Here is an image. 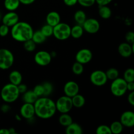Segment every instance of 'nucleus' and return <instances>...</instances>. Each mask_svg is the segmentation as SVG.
<instances>
[{"label": "nucleus", "instance_id": "f257e3e1", "mask_svg": "<svg viewBox=\"0 0 134 134\" xmlns=\"http://www.w3.org/2000/svg\"><path fill=\"white\" fill-rule=\"evenodd\" d=\"M34 105L35 115L42 119H51L57 111L55 102L48 97H39Z\"/></svg>", "mask_w": 134, "mask_h": 134}, {"label": "nucleus", "instance_id": "f03ea898", "mask_svg": "<svg viewBox=\"0 0 134 134\" xmlns=\"http://www.w3.org/2000/svg\"><path fill=\"white\" fill-rule=\"evenodd\" d=\"M34 30L30 24L26 22H18L11 27V36L13 39L18 42H25L31 39Z\"/></svg>", "mask_w": 134, "mask_h": 134}, {"label": "nucleus", "instance_id": "7ed1b4c3", "mask_svg": "<svg viewBox=\"0 0 134 134\" xmlns=\"http://www.w3.org/2000/svg\"><path fill=\"white\" fill-rule=\"evenodd\" d=\"M20 94L18 86L10 82L2 88L0 97L6 103H13L19 98Z\"/></svg>", "mask_w": 134, "mask_h": 134}, {"label": "nucleus", "instance_id": "20e7f679", "mask_svg": "<svg viewBox=\"0 0 134 134\" xmlns=\"http://www.w3.org/2000/svg\"><path fill=\"white\" fill-rule=\"evenodd\" d=\"M71 27L69 24L60 22L56 26H54L53 35L58 40H66L71 36Z\"/></svg>", "mask_w": 134, "mask_h": 134}, {"label": "nucleus", "instance_id": "39448f33", "mask_svg": "<svg viewBox=\"0 0 134 134\" xmlns=\"http://www.w3.org/2000/svg\"><path fill=\"white\" fill-rule=\"evenodd\" d=\"M111 92L116 97L122 96L126 94L127 90V82L123 78H116L113 80L110 86Z\"/></svg>", "mask_w": 134, "mask_h": 134}, {"label": "nucleus", "instance_id": "423d86ee", "mask_svg": "<svg viewBox=\"0 0 134 134\" xmlns=\"http://www.w3.org/2000/svg\"><path fill=\"white\" fill-rule=\"evenodd\" d=\"M14 57L13 52L7 48H0V69L6 70L13 66Z\"/></svg>", "mask_w": 134, "mask_h": 134}, {"label": "nucleus", "instance_id": "0eeeda50", "mask_svg": "<svg viewBox=\"0 0 134 134\" xmlns=\"http://www.w3.org/2000/svg\"><path fill=\"white\" fill-rule=\"evenodd\" d=\"M55 103L56 110L61 113H68L73 107L71 98L65 95L59 98Z\"/></svg>", "mask_w": 134, "mask_h": 134}, {"label": "nucleus", "instance_id": "6e6552de", "mask_svg": "<svg viewBox=\"0 0 134 134\" xmlns=\"http://www.w3.org/2000/svg\"><path fill=\"white\" fill-rule=\"evenodd\" d=\"M105 72L102 70L94 71L90 74V81L94 85L97 86H102L105 85L107 82Z\"/></svg>", "mask_w": 134, "mask_h": 134}, {"label": "nucleus", "instance_id": "1a4fd4ad", "mask_svg": "<svg viewBox=\"0 0 134 134\" xmlns=\"http://www.w3.org/2000/svg\"><path fill=\"white\" fill-rule=\"evenodd\" d=\"M84 31L90 34H94L98 32L100 29V24L98 20L96 18H86L82 25Z\"/></svg>", "mask_w": 134, "mask_h": 134}, {"label": "nucleus", "instance_id": "9d476101", "mask_svg": "<svg viewBox=\"0 0 134 134\" xmlns=\"http://www.w3.org/2000/svg\"><path fill=\"white\" fill-rule=\"evenodd\" d=\"M52 56L51 53L45 51H40L37 52L34 57L35 63L40 66H47L51 64L52 61Z\"/></svg>", "mask_w": 134, "mask_h": 134}, {"label": "nucleus", "instance_id": "9b49d317", "mask_svg": "<svg viewBox=\"0 0 134 134\" xmlns=\"http://www.w3.org/2000/svg\"><path fill=\"white\" fill-rule=\"evenodd\" d=\"M92 58V52L88 48H82L79 50L75 55L76 62H78L83 65L90 62Z\"/></svg>", "mask_w": 134, "mask_h": 134}, {"label": "nucleus", "instance_id": "f8f14e48", "mask_svg": "<svg viewBox=\"0 0 134 134\" xmlns=\"http://www.w3.org/2000/svg\"><path fill=\"white\" fill-rule=\"evenodd\" d=\"M20 113L22 117L26 119H31L35 116V108L33 103H24L20 107Z\"/></svg>", "mask_w": 134, "mask_h": 134}, {"label": "nucleus", "instance_id": "ddd939ff", "mask_svg": "<svg viewBox=\"0 0 134 134\" xmlns=\"http://www.w3.org/2000/svg\"><path fill=\"white\" fill-rule=\"evenodd\" d=\"M64 92L65 96L72 98L79 92V85L73 81H68L64 86Z\"/></svg>", "mask_w": 134, "mask_h": 134}, {"label": "nucleus", "instance_id": "4468645a", "mask_svg": "<svg viewBox=\"0 0 134 134\" xmlns=\"http://www.w3.org/2000/svg\"><path fill=\"white\" fill-rule=\"evenodd\" d=\"M3 24L10 27H13L14 24L19 22V16L14 11H9L1 18Z\"/></svg>", "mask_w": 134, "mask_h": 134}, {"label": "nucleus", "instance_id": "2eb2a0df", "mask_svg": "<svg viewBox=\"0 0 134 134\" xmlns=\"http://www.w3.org/2000/svg\"><path fill=\"white\" fill-rule=\"evenodd\" d=\"M120 122L123 126L132 128L134 126V113L132 111H124L120 116Z\"/></svg>", "mask_w": 134, "mask_h": 134}, {"label": "nucleus", "instance_id": "dca6fc26", "mask_svg": "<svg viewBox=\"0 0 134 134\" xmlns=\"http://www.w3.org/2000/svg\"><path fill=\"white\" fill-rule=\"evenodd\" d=\"M118 52L122 57H130L133 52V44H130L127 42L120 43L118 47Z\"/></svg>", "mask_w": 134, "mask_h": 134}, {"label": "nucleus", "instance_id": "f3484780", "mask_svg": "<svg viewBox=\"0 0 134 134\" xmlns=\"http://www.w3.org/2000/svg\"><path fill=\"white\" fill-rule=\"evenodd\" d=\"M46 22L47 24L50 26H56L58 24L61 22V17L60 14L56 11H51L47 14L46 17Z\"/></svg>", "mask_w": 134, "mask_h": 134}, {"label": "nucleus", "instance_id": "a211bd4d", "mask_svg": "<svg viewBox=\"0 0 134 134\" xmlns=\"http://www.w3.org/2000/svg\"><path fill=\"white\" fill-rule=\"evenodd\" d=\"M9 79L10 83L18 86V85L22 83V75L20 71L17 70H14L10 72L9 74Z\"/></svg>", "mask_w": 134, "mask_h": 134}, {"label": "nucleus", "instance_id": "6ab92c4d", "mask_svg": "<svg viewBox=\"0 0 134 134\" xmlns=\"http://www.w3.org/2000/svg\"><path fill=\"white\" fill-rule=\"evenodd\" d=\"M22 94H23L22 100L24 102V103H33L34 104L39 98L33 90H27Z\"/></svg>", "mask_w": 134, "mask_h": 134}, {"label": "nucleus", "instance_id": "aec40b11", "mask_svg": "<svg viewBox=\"0 0 134 134\" xmlns=\"http://www.w3.org/2000/svg\"><path fill=\"white\" fill-rule=\"evenodd\" d=\"M83 132L82 128L79 124L72 122L68 126L66 127L65 133L67 134H82Z\"/></svg>", "mask_w": 134, "mask_h": 134}, {"label": "nucleus", "instance_id": "412c9836", "mask_svg": "<svg viewBox=\"0 0 134 134\" xmlns=\"http://www.w3.org/2000/svg\"><path fill=\"white\" fill-rule=\"evenodd\" d=\"M72 103H73V107L76 108H81L83 107L85 104V98L83 96L79 94H77L75 95L71 98Z\"/></svg>", "mask_w": 134, "mask_h": 134}, {"label": "nucleus", "instance_id": "4be33fe9", "mask_svg": "<svg viewBox=\"0 0 134 134\" xmlns=\"http://www.w3.org/2000/svg\"><path fill=\"white\" fill-rule=\"evenodd\" d=\"M84 31L82 25L76 24L71 28V36L74 39H79L82 36Z\"/></svg>", "mask_w": 134, "mask_h": 134}, {"label": "nucleus", "instance_id": "5701e85b", "mask_svg": "<svg viewBox=\"0 0 134 134\" xmlns=\"http://www.w3.org/2000/svg\"><path fill=\"white\" fill-rule=\"evenodd\" d=\"M20 2L19 0H5L4 6L9 11H14L19 7Z\"/></svg>", "mask_w": 134, "mask_h": 134}, {"label": "nucleus", "instance_id": "b1692460", "mask_svg": "<svg viewBox=\"0 0 134 134\" xmlns=\"http://www.w3.org/2000/svg\"><path fill=\"white\" fill-rule=\"evenodd\" d=\"M98 13H99V15L100 16L101 18H103V19H109L112 15V11L107 5L99 6Z\"/></svg>", "mask_w": 134, "mask_h": 134}, {"label": "nucleus", "instance_id": "393cba45", "mask_svg": "<svg viewBox=\"0 0 134 134\" xmlns=\"http://www.w3.org/2000/svg\"><path fill=\"white\" fill-rule=\"evenodd\" d=\"M59 123L63 126L67 127L73 122V119L68 113H62L59 116Z\"/></svg>", "mask_w": 134, "mask_h": 134}, {"label": "nucleus", "instance_id": "a878e982", "mask_svg": "<svg viewBox=\"0 0 134 134\" xmlns=\"http://www.w3.org/2000/svg\"><path fill=\"white\" fill-rule=\"evenodd\" d=\"M86 18V13L82 10H77L74 14V20L77 24L82 25Z\"/></svg>", "mask_w": 134, "mask_h": 134}, {"label": "nucleus", "instance_id": "bb28decb", "mask_svg": "<svg viewBox=\"0 0 134 134\" xmlns=\"http://www.w3.org/2000/svg\"><path fill=\"white\" fill-rule=\"evenodd\" d=\"M31 39L36 44H41V43H43L45 41L47 37L42 34L41 30H37V31H34Z\"/></svg>", "mask_w": 134, "mask_h": 134}, {"label": "nucleus", "instance_id": "cd10ccee", "mask_svg": "<svg viewBox=\"0 0 134 134\" xmlns=\"http://www.w3.org/2000/svg\"><path fill=\"white\" fill-rule=\"evenodd\" d=\"M109 127L111 133L113 134H120V133H122L123 129H124V126H123V125L120 121L113 122Z\"/></svg>", "mask_w": 134, "mask_h": 134}, {"label": "nucleus", "instance_id": "c85d7f7f", "mask_svg": "<svg viewBox=\"0 0 134 134\" xmlns=\"http://www.w3.org/2000/svg\"><path fill=\"white\" fill-rule=\"evenodd\" d=\"M105 74L108 79L113 81V80L116 79V78L119 77V71L117 69H116V68H112L109 69L108 70L105 72Z\"/></svg>", "mask_w": 134, "mask_h": 134}, {"label": "nucleus", "instance_id": "c756f323", "mask_svg": "<svg viewBox=\"0 0 134 134\" xmlns=\"http://www.w3.org/2000/svg\"><path fill=\"white\" fill-rule=\"evenodd\" d=\"M24 48L27 52H34L36 48V43L31 39H29L24 42Z\"/></svg>", "mask_w": 134, "mask_h": 134}, {"label": "nucleus", "instance_id": "7c9ffc66", "mask_svg": "<svg viewBox=\"0 0 134 134\" xmlns=\"http://www.w3.org/2000/svg\"><path fill=\"white\" fill-rule=\"evenodd\" d=\"M124 79L127 82L134 81V69L133 68H128L124 71Z\"/></svg>", "mask_w": 134, "mask_h": 134}, {"label": "nucleus", "instance_id": "2f4dec72", "mask_svg": "<svg viewBox=\"0 0 134 134\" xmlns=\"http://www.w3.org/2000/svg\"><path fill=\"white\" fill-rule=\"evenodd\" d=\"M72 71L77 75H81L84 71L83 64H81L78 62H75L72 66Z\"/></svg>", "mask_w": 134, "mask_h": 134}, {"label": "nucleus", "instance_id": "473e14b6", "mask_svg": "<svg viewBox=\"0 0 134 134\" xmlns=\"http://www.w3.org/2000/svg\"><path fill=\"white\" fill-rule=\"evenodd\" d=\"M53 27H54L47 24H44L40 30L42 34L47 38L53 35Z\"/></svg>", "mask_w": 134, "mask_h": 134}, {"label": "nucleus", "instance_id": "72a5a7b5", "mask_svg": "<svg viewBox=\"0 0 134 134\" xmlns=\"http://www.w3.org/2000/svg\"><path fill=\"white\" fill-rule=\"evenodd\" d=\"M42 85H43V89H44V94H43V96L48 97V96H50L52 94V91H53V86L49 82H44Z\"/></svg>", "mask_w": 134, "mask_h": 134}, {"label": "nucleus", "instance_id": "f704fd0d", "mask_svg": "<svg viewBox=\"0 0 134 134\" xmlns=\"http://www.w3.org/2000/svg\"><path fill=\"white\" fill-rule=\"evenodd\" d=\"M96 133L97 134H111L110 127L107 125H100L96 128Z\"/></svg>", "mask_w": 134, "mask_h": 134}, {"label": "nucleus", "instance_id": "c9c22d12", "mask_svg": "<svg viewBox=\"0 0 134 134\" xmlns=\"http://www.w3.org/2000/svg\"><path fill=\"white\" fill-rule=\"evenodd\" d=\"M33 91L34 92L35 94L38 97H42L43 96V94H44V89H43V85H37L34 87Z\"/></svg>", "mask_w": 134, "mask_h": 134}, {"label": "nucleus", "instance_id": "e433bc0d", "mask_svg": "<svg viewBox=\"0 0 134 134\" xmlns=\"http://www.w3.org/2000/svg\"><path fill=\"white\" fill-rule=\"evenodd\" d=\"M95 3L96 0H78V3L85 7H92L95 4Z\"/></svg>", "mask_w": 134, "mask_h": 134}, {"label": "nucleus", "instance_id": "4c0bfd02", "mask_svg": "<svg viewBox=\"0 0 134 134\" xmlns=\"http://www.w3.org/2000/svg\"><path fill=\"white\" fill-rule=\"evenodd\" d=\"M9 33V27L3 24L0 26V36L1 37H6Z\"/></svg>", "mask_w": 134, "mask_h": 134}, {"label": "nucleus", "instance_id": "58836bf2", "mask_svg": "<svg viewBox=\"0 0 134 134\" xmlns=\"http://www.w3.org/2000/svg\"><path fill=\"white\" fill-rule=\"evenodd\" d=\"M125 39L127 43L130 44H133L134 43V33L133 31H128L126 33L125 35Z\"/></svg>", "mask_w": 134, "mask_h": 134}, {"label": "nucleus", "instance_id": "ea45409f", "mask_svg": "<svg viewBox=\"0 0 134 134\" xmlns=\"http://www.w3.org/2000/svg\"><path fill=\"white\" fill-rule=\"evenodd\" d=\"M64 4L68 7H73L78 3V0H63Z\"/></svg>", "mask_w": 134, "mask_h": 134}, {"label": "nucleus", "instance_id": "a19ab883", "mask_svg": "<svg viewBox=\"0 0 134 134\" xmlns=\"http://www.w3.org/2000/svg\"><path fill=\"white\" fill-rule=\"evenodd\" d=\"M18 91H19L20 94H24L25 92H26L27 90V86L24 84H22L20 83V85H18Z\"/></svg>", "mask_w": 134, "mask_h": 134}, {"label": "nucleus", "instance_id": "79ce46f5", "mask_svg": "<svg viewBox=\"0 0 134 134\" xmlns=\"http://www.w3.org/2000/svg\"><path fill=\"white\" fill-rule=\"evenodd\" d=\"M112 1L113 0H96V3H97L99 6H102V5H108L112 2Z\"/></svg>", "mask_w": 134, "mask_h": 134}, {"label": "nucleus", "instance_id": "37998d69", "mask_svg": "<svg viewBox=\"0 0 134 134\" xmlns=\"http://www.w3.org/2000/svg\"><path fill=\"white\" fill-rule=\"evenodd\" d=\"M128 102L131 105H134V92L132 91L128 96Z\"/></svg>", "mask_w": 134, "mask_h": 134}, {"label": "nucleus", "instance_id": "c03bdc74", "mask_svg": "<svg viewBox=\"0 0 134 134\" xmlns=\"http://www.w3.org/2000/svg\"><path fill=\"white\" fill-rule=\"evenodd\" d=\"M0 110L2 112L7 113H8L10 110V107L8 104H3L0 107Z\"/></svg>", "mask_w": 134, "mask_h": 134}, {"label": "nucleus", "instance_id": "a18cd8bd", "mask_svg": "<svg viewBox=\"0 0 134 134\" xmlns=\"http://www.w3.org/2000/svg\"><path fill=\"white\" fill-rule=\"evenodd\" d=\"M127 90L130 92L134 91V81L127 82Z\"/></svg>", "mask_w": 134, "mask_h": 134}, {"label": "nucleus", "instance_id": "49530a36", "mask_svg": "<svg viewBox=\"0 0 134 134\" xmlns=\"http://www.w3.org/2000/svg\"><path fill=\"white\" fill-rule=\"evenodd\" d=\"M20 3L23 4V5H31L33 3L35 2V0H19Z\"/></svg>", "mask_w": 134, "mask_h": 134}, {"label": "nucleus", "instance_id": "de8ad7c7", "mask_svg": "<svg viewBox=\"0 0 134 134\" xmlns=\"http://www.w3.org/2000/svg\"><path fill=\"white\" fill-rule=\"evenodd\" d=\"M0 134H10L9 129L7 128H1L0 129Z\"/></svg>", "mask_w": 134, "mask_h": 134}, {"label": "nucleus", "instance_id": "09e8293b", "mask_svg": "<svg viewBox=\"0 0 134 134\" xmlns=\"http://www.w3.org/2000/svg\"><path fill=\"white\" fill-rule=\"evenodd\" d=\"M9 133H10V134H16V133L15 129H14V128H9Z\"/></svg>", "mask_w": 134, "mask_h": 134}, {"label": "nucleus", "instance_id": "8fccbe9b", "mask_svg": "<svg viewBox=\"0 0 134 134\" xmlns=\"http://www.w3.org/2000/svg\"><path fill=\"white\" fill-rule=\"evenodd\" d=\"M1 18H2V16H1V13H0V20H1Z\"/></svg>", "mask_w": 134, "mask_h": 134}, {"label": "nucleus", "instance_id": "3c124183", "mask_svg": "<svg viewBox=\"0 0 134 134\" xmlns=\"http://www.w3.org/2000/svg\"><path fill=\"white\" fill-rule=\"evenodd\" d=\"M0 100H1V97H0Z\"/></svg>", "mask_w": 134, "mask_h": 134}]
</instances>
